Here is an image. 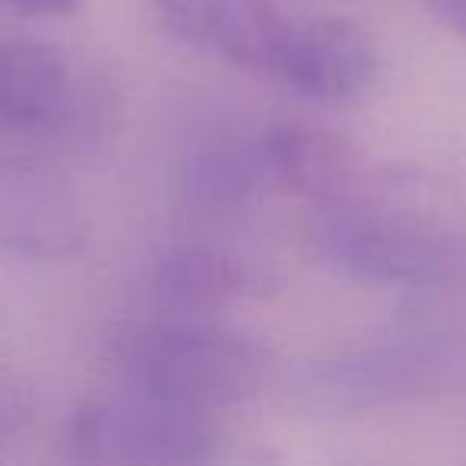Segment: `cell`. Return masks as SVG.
<instances>
[{
    "mask_svg": "<svg viewBox=\"0 0 466 466\" xmlns=\"http://www.w3.org/2000/svg\"><path fill=\"white\" fill-rule=\"evenodd\" d=\"M272 186L266 157L256 144H205L182 157L176 188L182 205L208 214L243 211Z\"/></svg>",
    "mask_w": 466,
    "mask_h": 466,
    "instance_id": "cell-9",
    "label": "cell"
},
{
    "mask_svg": "<svg viewBox=\"0 0 466 466\" xmlns=\"http://www.w3.org/2000/svg\"><path fill=\"white\" fill-rule=\"evenodd\" d=\"M157 294L179 310H218L247 291V272L214 247H173L157 259Z\"/></svg>",
    "mask_w": 466,
    "mask_h": 466,
    "instance_id": "cell-10",
    "label": "cell"
},
{
    "mask_svg": "<svg viewBox=\"0 0 466 466\" xmlns=\"http://www.w3.org/2000/svg\"><path fill=\"white\" fill-rule=\"evenodd\" d=\"M317 240L339 268L364 281L466 291V233L434 220L345 195L323 205Z\"/></svg>",
    "mask_w": 466,
    "mask_h": 466,
    "instance_id": "cell-1",
    "label": "cell"
},
{
    "mask_svg": "<svg viewBox=\"0 0 466 466\" xmlns=\"http://www.w3.org/2000/svg\"><path fill=\"white\" fill-rule=\"evenodd\" d=\"M90 218L55 167L0 150V249L16 259L61 262L84 249Z\"/></svg>",
    "mask_w": 466,
    "mask_h": 466,
    "instance_id": "cell-4",
    "label": "cell"
},
{
    "mask_svg": "<svg viewBox=\"0 0 466 466\" xmlns=\"http://www.w3.org/2000/svg\"><path fill=\"white\" fill-rule=\"evenodd\" d=\"M4 4L23 16H65L77 10L80 0H4Z\"/></svg>",
    "mask_w": 466,
    "mask_h": 466,
    "instance_id": "cell-12",
    "label": "cell"
},
{
    "mask_svg": "<svg viewBox=\"0 0 466 466\" xmlns=\"http://www.w3.org/2000/svg\"><path fill=\"white\" fill-rule=\"evenodd\" d=\"M96 109L67 58L42 42H0V135H67Z\"/></svg>",
    "mask_w": 466,
    "mask_h": 466,
    "instance_id": "cell-6",
    "label": "cell"
},
{
    "mask_svg": "<svg viewBox=\"0 0 466 466\" xmlns=\"http://www.w3.org/2000/svg\"><path fill=\"white\" fill-rule=\"evenodd\" d=\"M208 415L131 387L80 406L67 428V451L80 463H201L214 457L218 444Z\"/></svg>",
    "mask_w": 466,
    "mask_h": 466,
    "instance_id": "cell-3",
    "label": "cell"
},
{
    "mask_svg": "<svg viewBox=\"0 0 466 466\" xmlns=\"http://www.w3.org/2000/svg\"><path fill=\"white\" fill-rule=\"evenodd\" d=\"M154 16L179 42L220 61L272 74L294 29L275 0H147Z\"/></svg>",
    "mask_w": 466,
    "mask_h": 466,
    "instance_id": "cell-5",
    "label": "cell"
},
{
    "mask_svg": "<svg viewBox=\"0 0 466 466\" xmlns=\"http://www.w3.org/2000/svg\"><path fill=\"white\" fill-rule=\"evenodd\" d=\"M23 421H26V396L20 393L16 383L0 377V444L14 441L20 434Z\"/></svg>",
    "mask_w": 466,
    "mask_h": 466,
    "instance_id": "cell-11",
    "label": "cell"
},
{
    "mask_svg": "<svg viewBox=\"0 0 466 466\" xmlns=\"http://www.w3.org/2000/svg\"><path fill=\"white\" fill-rule=\"evenodd\" d=\"M112 349L131 387L205 412L249 400L266 377V358L256 345L211 326L128 323Z\"/></svg>",
    "mask_w": 466,
    "mask_h": 466,
    "instance_id": "cell-2",
    "label": "cell"
},
{
    "mask_svg": "<svg viewBox=\"0 0 466 466\" xmlns=\"http://www.w3.org/2000/svg\"><path fill=\"white\" fill-rule=\"evenodd\" d=\"M268 77L317 103H349L374 84L377 52L368 33L349 20L294 23Z\"/></svg>",
    "mask_w": 466,
    "mask_h": 466,
    "instance_id": "cell-7",
    "label": "cell"
},
{
    "mask_svg": "<svg viewBox=\"0 0 466 466\" xmlns=\"http://www.w3.org/2000/svg\"><path fill=\"white\" fill-rule=\"evenodd\" d=\"M272 186L329 205L349 195L358 157L345 137L310 125H275L259 137Z\"/></svg>",
    "mask_w": 466,
    "mask_h": 466,
    "instance_id": "cell-8",
    "label": "cell"
},
{
    "mask_svg": "<svg viewBox=\"0 0 466 466\" xmlns=\"http://www.w3.org/2000/svg\"><path fill=\"white\" fill-rule=\"evenodd\" d=\"M431 7L447 26L466 35V0H431Z\"/></svg>",
    "mask_w": 466,
    "mask_h": 466,
    "instance_id": "cell-13",
    "label": "cell"
}]
</instances>
